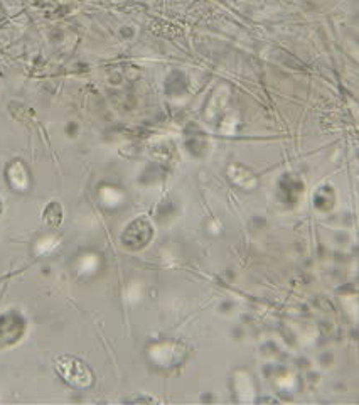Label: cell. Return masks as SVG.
I'll return each instance as SVG.
<instances>
[{
  "label": "cell",
  "mask_w": 359,
  "mask_h": 405,
  "mask_svg": "<svg viewBox=\"0 0 359 405\" xmlns=\"http://www.w3.org/2000/svg\"><path fill=\"white\" fill-rule=\"evenodd\" d=\"M58 370L64 380L74 385H85L90 382V372L85 368V365L73 358H63L58 362Z\"/></svg>",
  "instance_id": "obj_1"
},
{
  "label": "cell",
  "mask_w": 359,
  "mask_h": 405,
  "mask_svg": "<svg viewBox=\"0 0 359 405\" xmlns=\"http://www.w3.org/2000/svg\"><path fill=\"white\" fill-rule=\"evenodd\" d=\"M0 210H2V205H0Z\"/></svg>",
  "instance_id": "obj_3"
},
{
  "label": "cell",
  "mask_w": 359,
  "mask_h": 405,
  "mask_svg": "<svg viewBox=\"0 0 359 405\" xmlns=\"http://www.w3.org/2000/svg\"><path fill=\"white\" fill-rule=\"evenodd\" d=\"M8 174H16V178L12 176V178H7L8 183L12 184V186L19 189V191H23L25 188V184H28V169H25L24 164L20 161H16L12 162L11 166H8L7 169Z\"/></svg>",
  "instance_id": "obj_2"
}]
</instances>
